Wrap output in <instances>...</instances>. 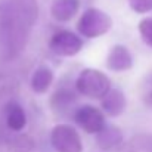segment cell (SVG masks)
I'll return each mask as SVG.
<instances>
[{"label":"cell","mask_w":152,"mask_h":152,"mask_svg":"<svg viewBox=\"0 0 152 152\" xmlns=\"http://www.w3.org/2000/svg\"><path fill=\"white\" fill-rule=\"evenodd\" d=\"M49 48L53 53H56L59 56H74L81 50L83 42L77 34H74L68 30H62L52 36L50 42H49Z\"/></svg>","instance_id":"5b68a950"},{"label":"cell","mask_w":152,"mask_h":152,"mask_svg":"<svg viewBox=\"0 0 152 152\" xmlns=\"http://www.w3.org/2000/svg\"><path fill=\"white\" fill-rule=\"evenodd\" d=\"M50 143L56 152H81L83 143L78 132L69 124H58L50 132Z\"/></svg>","instance_id":"277c9868"},{"label":"cell","mask_w":152,"mask_h":152,"mask_svg":"<svg viewBox=\"0 0 152 152\" xmlns=\"http://www.w3.org/2000/svg\"><path fill=\"white\" fill-rule=\"evenodd\" d=\"M145 102H146V105L152 106V92H151V93H148V95L145 96Z\"/></svg>","instance_id":"ac0fdd59"},{"label":"cell","mask_w":152,"mask_h":152,"mask_svg":"<svg viewBox=\"0 0 152 152\" xmlns=\"http://www.w3.org/2000/svg\"><path fill=\"white\" fill-rule=\"evenodd\" d=\"M74 120L86 133L92 134L99 133L105 126V117L102 111L92 105H83L78 108L74 112Z\"/></svg>","instance_id":"8992f818"},{"label":"cell","mask_w":152,"mask_h":152,"mask_svg":"<svg viewBox=\"0 0 152 152\" xmlns=\"http://www.w3.org/2000/svg\"><path fill=\"white\" fill-rule=\"evenodd\" d=\"M75 101V96L69 92V90H58L56 93H53L52 96V106L53 109H65V108H69L71 103H74Z\"/></svg>","instance_id":"9a60e30c"},{"label":"cell","mask_w":152,"mask_h":152,"mask_svg":"<svg viewBox=\"0 0 152 152\" xmlns=\"http://www.w3.org/2000/svg\"><path fill=\"white\" fill-rule=\"evenodd\" d=\"M126 96L121 90L118 89H109L106 95L102 98V109L109 115V117H118L124 112L126 109Z\"/></svg>","instance_id":"9c48e42d"},{"label":"cell","mask_w":152,"mask_h":152,"mask_svg":"<svg viewBox=\"0 0 152 152\" xmlns=\"http://www.w3.org/2000/svg\"><path fill=\"white\" fill-rule=\"evenodd\" d=\"M106 66L111 71H127L133 66V56L130 50L123 45H115L111 48L106 58Z\"/></svg>","instance_id":"52a82bcc"},{"label":"cell","mask_w":152,"mask_h":152,"mask_svg":"<svg viewBox=\"0 0 152 152\" xmlns=\"http://www.w3.org/2000/svg\"><path fill=\"white\" fill-rule=\"evenodd\" d=\"M33 149L34 140L25 133H18L7 140V152H33Z\"/></svg>","instance_id":"4fadbf2b"},{"label":"cell","mask_w":152,"mask_h":152,"mask_svg":"<svg viewBox=\"0 0 152 152\" xmlns=\"http://www.w3.org/2000/svg\"><path fill=\"white\" fill-rule=\"evenodd\" d=\"M136 13H146L152 10V0H127Z\"/></svg>","instance_id":"e0dca14e"},{"label":"cell","mask_w":152,"mask_h":152,"mask_svg":"<svg viewBox=\"0 0 152 152\" xmlns=\"http://www.w3.org/2000/svg\"><path fill=\"white\" fill-rule=\"evenodd\" d=\"M111 25H112V19L106 12L98 7H90L80 16L77 30L81 36L87 39H96L108 33Z\"/></svg>","instance_id":"3957f363"},{"label":"cell","mask_w":152,"mask_h":152,"mask_svg":"<svg viewBox=\"0 0 152 152\" xmlns=\"http://www.w3.org/2000/svg\"><path fill=\"white\" fill-rule=\"evenodd\" d=\"M96 142L102 149H106V151L114 149L115 146H118L123 142V133L117 126L105 124L101 132L96 133Z\"/></svg>","instance_id":"8fae6325"},{"label":"cell","mask_w":152,"mask_h":152,"mask_svg":"<svg viewBox=\"0 0 152 152\" xmlns=\"http://www.w3.org/2000/svg\"><path fill=\"white\" fill-rule=\"evenodd\" d=\"M78 0H53L50 4V15L59 22H66L78 12Z\"/></svg>","instance_id":"30bf717a"},{"label":"cell","mask_w":152,"mask_h":152,"mask_svg":"<svg viewBox=\"0 0 152 152\" xmlns=\"http://www.w3.org/2000/svg\"><path fill=\"white\" fill-rule=\"evenodd\" d=\"M37 13L36 0H9L0 4L1 61H12L25 49Z\"/></svg>","instance_id":"6da1fadb"},{"label":"cell","mask_w":152,"mask_h":152,"mask_svg":"<svg viewBox=\"0 0 152 152\" xmlns=\"http://www.w3.org/2000/svg\"><path fill=\"white\" fill-rule=\"evenodd\" d=\"M139 33L142 40L152 48V18H143L139 22Z\"/></svg>","instance_id":"2e32d148"},{"label":"cell","mask_w":152,"mask_h":152,"mask_svg":"<svg viewBox=\"0 0 152 152\" xmlns=\"http://www.w3.org/2000/svg\"><path fill=\"white\" fill-rule=\"evenodd\" d=\"M3 114H4V126L9 130L19 133L25 127V124H27L25 111L15 99H10V101L6 102Z\"/></svg>","instance_id":"ba28073f"},{"label":"cell","mask_w":152,"mask_h":152,"mask_svg":"<svg viewBox=\"0 0 152 152\" xmlns=\"http://www.w3.org/2000/svg\"><path fill=\"white\" fill-rule=\"evenodd\" d=\"M126 152H152V133H142L132 137Z\"/></svg>","instance_id":"5bb4252c"},{"label":"cell","mask_w":152,"mask_h":152,"mask_svg":"<svg viewBox=\"0 0 152 152\" xmlns=\"http://www.w3.org/2000/svg\"><path fill=\"white\" fill-rule=\"evenodd\" d=\"M53 83V72L49 66H39L31 77V89L36 93H45Z\"/></svg>","instance_id":"7c38bea8"},{"label":"cell","mask_w":152,"mask_h":152,"mask_svg":"<svg viewBox=\"0 0 152 152\" xmlns=\"http://www.w3.org/2000/svg\"><path fill=\"white\" fill-rule=\"evenodd\" d=\"M75 87L80 95L92 98V99H102L106 92L111 89L109 78L96 68H86L80 72Z\"/></svg>","instance_id":"7a4b0ae2"}]
</instances>
